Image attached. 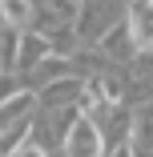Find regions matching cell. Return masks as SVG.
I'll use <instances>...</instances> for the list:
<instances>
[{"label":"cell","mask_w":153,"mask_h":157,"mask_svg":"<svg viewBox=\"0 0 153 157\" xmlns=\"http://www.w3.org/2000/svg\"><path fill=\"white\" fill-rule=\"evenodd\" d=\"M8 157H48V153H44V145H40L36 137H28V141H20Z\"/></svg>","instance_id":"obj_9"},{"label":"cell","mask_w":153,"mask_h":157,"mask_svg":"<svg viewBox=\"0 0 153 157\" xmlns=\"http://www.w3.org/2000/svg\"><path fill=\"white\" fill-rule=\"evenodd\" d=\"M48 56H56L52 40L40 36V33H24L20 36V56H16V73H36Z\"/></svg>","instance_id":"obj_5"},{"label":"cell","mask_w":153,"mask_h":157,"mask_svg":"<svg viewBox=\"0 0 153 157\" xmlns=\"http://www.w3.org/2000/svg\"><path fill=\"white\" fill-rule=\"evenodd\" d=\"M65 157H105V133L93 117L77 113L73 129L65 137Z\"/></svg>","instance_id":"obj_2"},{"label":"cell","mask_w":153,"mask_h":157,"mask_svg":"<svg viewBox=\"0 0 153 157\" xmlns=\"http://www.w3.org/2000/svg\"><path fill=\"white\" fill-rule=\"evenodd\" d=\"M0 20L16 33H33L36 24V0H0Z\"/></svg>","instance_id":"obj_7"},{"label":"cell","mask_w":153,"mask_h":157,"mask_svg":"<svg viewBox=\"0 0 153 157\" xmlns=\"http://www.w3.org/2000/svg\"><path fill=\"white\" fill-rule=\"evenodd\" d=\"M121 20H125V16H121ZM121 20H117L113 0H85L81 12H77V24H73L77 44H101L109 36V28H117Z\"/></svg>","instance_id":"obj_1"},{"label":"cell","mask_w":153,"mask_h":157,"mask_svg":"<svg viewBox=\"0 0 153 157\" xmlns=\"http://www.w3.org/2000/svg\"><path fill=\"white\" fill-rule=\"evenodd\" d=\"M109 157H137V153H133V145H129V137H125V141H117V145L109 149Z\"/></svg>","instance_id":"obj_10"},{"label":"cell","mask_w":153,"mask_h":157,"mask_svg":"<svg viewBox=\"0 0 153 157\" xmlns=\"http://www.w3.org/2000/svg\"><path fill=\"white\" fill-rule=\"evenodd\" d=\"M125 24L137 56H153V0H129L125 4Z\"/></svg>","instance_id":"obj_3"},{"label":"cell","mask_w":153,"mask_h":157,"mask_svg":"<svg viewBox=\"0 0 153 157\" xmlns=\"http://www.w3.org/2000/svg\"><path fill=\"white\" fill-rule=\"evenodd\" d=\"M105 56H113V60H125V56H137V48H133V36H129V24L121 20L117 28H109V36L97 44Z\"/></svg>","instance_id":"obj_8"},{"label":"cell","mask_w":153,"mask_h":157,"mask_svg":"<svg viewBox=\"0 0 153 157\" xmlns=\"http://www.w3.org/2000/svg\"><path fill=\"white\" fill-rule=\"evenodd\" d=\"M36 93L33 89H20V93H12V97L0 105V137H4L8 129H16L20 121H33V109H36Z\"/></svg>","instance_id":"obj_6"},{"label":"cell","mask_w":153,"mask_h":157,"mask_svg":"<svg viewBox=\"0 0 153 157\" xmlns=\"http://www.w3.org/2000/svg\"><path fill=\"white\" fill-rule=\"evenodd\" d=\"M85 85L89 77H65V81H56L48 89H40V105L48 113H60V109H77L81 97H85Z\"/></svg>","instance_id":"obj_4"}]
</instances>
